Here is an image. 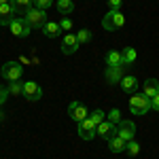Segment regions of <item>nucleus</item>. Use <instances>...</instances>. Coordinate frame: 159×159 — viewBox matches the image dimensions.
Masks as SVG:
<instances>
[{"mask_svg":"<svg viewBox=\"0 0 159 159\" xmlns=\"http://www.w3.org/2000/svg\"><path fill=\"white\" fill-rule=\"evenodd\" d=\"M24 19H25V24L30 25V30H43L45 24H47V13L43 9L32 7V9H28L24 13Z\"/></svg>","mask_w":159,"mask_h":159,"instance_id":"nucleus-1","label":"nucleus"},{"mask_svg":"<svg viewBox=\"0 0 159 159\" xmlns=\"http://www.w3.org/2000/svg\"><path fill=\"white\" fill-rule=\"evenodd\" d=\"M123 24H125V15H123L119 9H110V11L104 15V19H102L104 30H108V32H115V30L123 28Z\"/></svg>","mask_w":159,"mask_h":159,"instance_id":"nucleus-2","label":"nucleus"},{"mask_svg":"<svg viewBox=\"0 0 159 159\" xmlns=\"http://www.w3.org/2000/svg\"><path fill=\"white\" fill-rule=\"evenodd\" d=\"M129 110L134 115H138V117L147 115L148 110H151V98H147L144 93H134L129 98Z\"/></svg>","mask_w":159,"mask_h":159,"instance_id":"nucleus-3","label":"nucleus"},{"mask_svg":"<svg viewBox=\"0 0 159 159\" xmlns=\"http://www.w3.org/2000/svg\"><path fill=\"white\" fill-rule=\"evenodd\" d=\"M0 74H2V79L4 81H19L21 76H24V66L19 64V61H7L4 66H2V70H0Z\"/></svg>","mask_w":159,"mask_h":159,"instance_id":"nucleus-4","label":"nucleus"},{"mask_svg":"<svg viewBox=\"0 0 159 159\" xmlns=\"http://www.w3.org/2000/svg\"><path fill=\"white\" fill-rule=\"evenodd\" d=\"M9 30H11L13 34L17 38H25L30 36V25L25 24L24 17H13L11 21H9Z\"/></svg>","mask_w":159,"mask_h":159,"instance_id":"nucleus-5","label":"nucleus"},{"mask_svg":"<svg viewBox=\"0 0 159 159\" xmlns=\"http://www.w3.org/2000/svg\"><path fill=\"white\" fill-rule=\"evenodd\" d=\"M117 136H119V138H123L125 142L134 140V136H136V125H134V121L121 119V121L117 123Z\"/></svg>","mask_w":159,"mask_h":159,"instance_id":"nucleus-6","label":"nucleus"},{"mask_svg":"<svg viewBox=\"0 0 159 159\" xmlns=\"http://www.w3.org/2000/svg\"><path fill=\"white\" fill-rule=\"evenodd\" d=\"M68 115H70V119H72L74 123H81V121H85L87 117H89V110H87V106L81 104V102H70Z\"/></svg>","mask_w":159,"mask_h":159,"instance_id":"nucleus-7","label":"nucleus"},{"mask_svg":"<svg viewBox=\"0 0 159 159\" xmlns=\"http://www.w3.org/2000/svg\"><path fill=\"white\" fill-rule=\"evenodd\" d=\"M79 38H76V34H72V32H68L66 36L61 38V53L64 55H72V53H76L79 51Z\"/></svg>","mask_w":159,"mask_h":159,"instance_id":"nucleus-8","label":"nucleus"},{"mask_svg":"<svg viewBox=\"0 0 159 159\" xmlns=\"http://www.w3.org/2000/svg\"><path fill=\"white\" fill-rule=\"evenodd\" d=\"M24 96L30 102H36V100L43 98V89H40V85H38L36 81H25L24 83Z\"/></svg>","mask_w":159,"mask_h":159,"instance_id":"nucleus-9","label":"nucleus"},{"mask_svg":"<svg viewBox=\"0 0 159 159\" xmlns=\"http://www.w3.org/2000/svg\"><path fill=\"white\" fill-rule=\"evenodd\" d=\"M104 76H106L108 85H117V83H121V79L125 76V74H123V66H106Z\"/></svg>","mask_w":159,"mask_h":159,"instance_id":"nucleus-10","label":"nucleus"},{"mask_svg":"<svg viewBox=\"0 0 159 159\" xmlns=\"http://www.w3.org/2000/svg\"><path fill=\"white\" fill-rule=\"evenodd\" d=\"M96 129H98V127L91 123L89 117H87L85 121L79 123V136H81L83 140H91V138H96V136H98V134H96Z\"/></svg>","mask_w":159,"mask_h":159,"instance_id":"nucleus-11","label":"nucleus"},{"mask_svg":"<svg viewBox=\"0 0 159 159\" xmlns=\"http://www.w3.org/2000/svg\"><path fill=\"white\" fill-rule=\"evenodd\" d=\"M96 134H98L100 138H104V140H108V138H112V136L117 134V125H115V123H110L108 119H104V121L98 125Z\"/></svg>","mask_w":159,"mask_h":159,"instance_id":"nucleus-12","label":"nucleus"},{"mask_svg":"<svg viewBox=\"0 0 159 159\" xmlns=\"http://www.w3.org/2000/svg\"><path fill=\"white\" fill-rule=\"evenodd\" d=\"M15 13H17V9H15L13 0H11V2H7V4H0V24L9 25V21H11L13 17H17Z\"/></svg>","mask_w":159,"mask_h":159,"instance_id":"nucleus-13","label":"nucleus"},{"mask_svg":"<svg viewBox=\"0 0 159 159\" xmlns=\"http://www.w3.org/2000/svg\"><path fill=\"white\" fill-rule=\"evenodd\" d=\"M142 93H144L147 98H155L159 93V81L157 79H147L144 85H142Z\"/></svg>","mask_w":159,"mask_h":159,"instance_id":"nucleus-14","label":"nucleus"},{"mask_svg":"<svg viewBox=\"0 0 159 159\" xmlns=\"http://www.w3.org/2000/svg\"><path fill=\"white\" fill-rule=\"evenodd\" d=\"M119 85H121V89L125 91V93H134L136 89H138V79H136V76H132V74H125V76L121 79V83H119Z\"/></svg>","mask_w":159,"mask_h":159,"instance_id":"nucleus-15","label":"nucleus"},{"mask_svg":"<svg viewBox=\"0 0 159 159\" xmlns=\"http://www.w3.org/2000/svg\"><path fill=\"white\" fill-rule=\"evenodd\" d=\"M43 32H45V36H47V38H57L64 30H61V25L57 24V21H47L45 28H43Z\"/></svg>","mask_w":159,"mask_h":159,"instance_id":"nucleus-16","label":"nucleus"},{"mask_svg":"<svg viewBox=\"0 0 159 159\" xmlns=\"http://www.w3.org/2000/svg\"><path fill=\"white\" fill-rule=\"evenodd\" d=\"M106 142H108V148H110V153H123V151H125V144H127V142H125L123 138H119L117 134L112 136V138H108Z\"/></svg>","mask_w":159,"mask_h":159,"instance_id":"nucleus-17","label":"nucleus"},{"mask_svg":"<svg viewBox=\"0 0 159 159\" xmlns=\"http://www.w3.org/2000/svg\"><path fill=\"white\" fill-rule=\"evenodd\" d=\"M106 64L108 66H123V53L121 51H108L106 53Z\"/></svg>","mask_w":159,"mask_h":159,"instance_id":"nucleus-18","label":"nucleus"},{"mask_svg":"<svg viewBox=\"0 0 159 159\" xmlns=\"http://www.w3.org/2000/svg\"><path fill=\"white\" fill-rule=\"evenodd\" d=\"M57 11L64 13V15L68 17V15L74 11V2L72 0H57Z\"/></svg>","mask_w":159,"mask_h":159,"instance_id":"nucleus-19","label":"nucleus"},{"mask_svg":"<svg viewBox=\"0 0 159 159\" xmlns=\"http://www.w3.org/2000/svg\"><path fill=\"white\" fill-rule=\"evenodd\" d=\"M136 55H138V53H136L134 47H127V49L123 51V66H132L136 61Z\"/></svg>","mask_w":159,"mask_h":159,"instance_id":"nucleus-20","label":"nucleus"},{"mask_svg":"<svg viewBox=\"0 0 159 159\" xmlns=\"http://www.w3.org/2000/svg\"><path fill=\"white\" fill-rule=\"evenodd\" d=\"M13 4H15V9H17V13H25L28 9H32V0H13Z\"/></svg>","mask_w":159,"mask_h":159,"instance_id":"nucleus-21","label":"nucleus"},{"mask_svg":"<svg viewBox=\"0 0 159 159\" xmlns=\"http://www.w3.org/2000/svg\"><path fill=\"white\" fill-rule=\"evenodd\" d=\"M89 119H91V123H93V125H96V127H98L100 123L104 121V119H106V112H104V110H93V112H91V115H89Z\"/></svg>","mask_w":159,"mask_h":159,"instance_id":"nucleus-22","label":"nucleus"},{"mask_svg":"<svg viewBox=\"0 0 159 159\" xmlns=\"http://www.w3.org/2000/svg\"><path fill=\"white\" fill-rule=\"evenodd\" d=\"M9 93H11V96L24 93V83H21V81H11V83H9Z\"/></svg>","mask_w":159,"mask_h":159,"instance_id":"nucleus-23","label":"nucleus"},{"mask_svg":"<svg viewBox=\"0 0 159 159\" xmlns=\"http://www.w3.org/2000/svg\"><path fill=\"white\" fill-rule=\"evenodd\" d=\"M76 38H79V43H81V45H87V43H91V30H87V28L79 30V32H76Z\"/></svg>","mask_w":159,"mask_h":159,"instance_id":"nucleus-24","label":"nucleus"},{"mask_svg":"<svg viewBox=\"0 0 159 159\" xmlns=\"http://www.w3.org/2000/svg\"><path fill=\"white\" fill-rule=\"evenodd\" d=\"M125 153H127V155H132V157H136V155L140 153V144H138L136 140H129V142L125 144Z\"/></svg>","mask_w":159,"mask_h":159,"instance_id":"nucleus-25","label":"nucleus"},{"mask_svg":"<svg viewBox=\"0 0 159 159\" xmlns=\"http://www.w3.org/2000/svg\"><path fill=\"white\" fill-rule=\"evenodd\" d=\"M32 2H34L36 9H43V11H47L49 7H53V0H32Z\"/></svg>","mask_w":159,"mask_h":159,"instance_id":"nucleus-26","label":"nucleus"},{"mask_svg":"<svg viewBox=\"0 0 159 159\" xmlns=\"http://www.w3.org/2000/svg\"><path fill=\"white\" fill-rule=\"evenodd\" d=\"M108 121H110V123H115V125L121 121V112H119V108H112V110L108 112Z\"/></svg>","mask_w":159,"mask_h":159,"instance_id":"nucleus-27","label":"nucleus"},{"mask_svg":"<svg viewBox=\"0 0 159 159\" xmlns=\"http://www.w3.org/2000/svg\"><path fill=\"white\" fill-rule=\"evenodd\" d=\"M60 25H61V30H72V19L70 17H64L60 21Z\"/></svg>","mask_w":159,"mask_h":159,"instance_id":"nucleus-28","label":"nucleus"},{"mask_svg":"<svg viewBox=\"0 0 159 159\" xmlns=\"http://www.w3.org/2000/svg\"><path fill=\"white\" fill-rule=\"evenodd\" d=\"M7 96H9V89H4V87H0V106L7 102Z\"/></svg>","mask_w":159,"mask_h":159,"instance_id":"nucleus-29","label":"nucleus"},{"mask_svg":"<svg viewBox=\"0 0 159 159\" xmlns=\"http://www.w3.org/2000/svg\"><path fill=\"white\" fill-rule=\"evenodd\" d=\"M151 108H153V110H157V112H159V93L155 96V98H151Z\"/></svg>","mask_w":159,"mask_h":159,"instance_id":"nucleus-30","label":"nucleus"},{"mask_svg":"<svg viewBox=\"0 0 159 159\" xmlns=\"http://www.w3.org/2000/svg\"><path fill=\"white\" fill-rule=\"evenodd\" d=\"M121 2L123 0H108V7L110 9H121Z\"/></svg>","mask_w":159,"mask_h":159,"instance_id":"nucleus-31","label":"nucleus"},{"mask_svg":"<svg viewBox=\"0 0 159 159\" xmlns=\"http://www.w3.org/2000/svg\"><path fill=\"white\" fill-rule=\"evenodd\" d=\"M7 2H11V0H0V4H7Z\"/></svg>","mask_w":159,"mask_h":159,"instance_id":"nucleus-32","label":"nucleus"},{"mask_svg":"<svg viewBox=\"0 0 159 159\" xmlns=\"http://www.w3.org/2000/svg\"><path fill=\"white\" fill-rule=\"evenodd\" d=\"M2 119H4V112H2V110H0V121H2Z\"/></svg>","mask_w":159,"mask_h":159,"instance_id":"nucleus-33","label":"nucleus"}]
</instances>
